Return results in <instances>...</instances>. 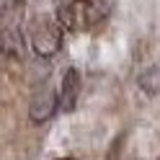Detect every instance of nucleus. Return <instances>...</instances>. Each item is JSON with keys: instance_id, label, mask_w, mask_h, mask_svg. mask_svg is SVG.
<instances>
[{"instance_id": "f257e3e1", "label": "nucleus", "mask_w": 160, "mask_h": 160, "mask_svg": "<svg viewBox=\"0 0 160 160\" xmlns=\"http://www.w3.org/2000/svg\"><path fill=\"white\" fill-rule=\"evenodd\" d=\"M62 23L52 21L47 16H36L28 23V39H31V49L39 57H52L59 44H62Z\"/></svg>"}, {"instance_id": "f03ea898", "label": "nucleus", "mask_w": 160, "mask_h": 160, "mask_svg": "<svg viewBox=\"0 0 160 160\" xmlns=\"http://www.w3.org/2000/svg\"><path fill=\"white\" fill-rule=\"evenodd\" d=\"M59 108V93L49 91V88H42V91H36L34 98H31V106H28V116H31V122L42 124L47 122L49 116Z\"/></svg>"}, {"instance_id": "7ed1b4c3", "label": "nucleus", "mask_w": 160, "mask_h": 160, "mask_svg": "<svg viewBox=\"0 0 160 160\" xmlns=\"http://www.w3.org/2000/svg\"><path fill=\"white\" fill-rule=\"evenodd\" d=\"M80 72L75 67H70L67 72L62 75V83H59V108L67 114V111H75L78 106V98H80Z\"/></svg>"}, {"instance_id": "20e7f679", "label": "nucleus", "mask_w": 160, "mask_h": 160, "mask_svg": "<svg viewBox=\"0 0 160 160\" xmlns=\"http://www.w3.org/2000/svg\"><path fill=\"white\" fill-rule=\"evenodd\" d=\"M137 83H139V88H142L145 93L158 96L160 93V62H155V65H150L147 70H142L139 78H137Z\"/></svg>"}, {"instance_id": "39448f33", "label": "nucleus", "mask_w": 160, "mask_h": 160, "mask_svg": "<svg viewBox=\"0 0 160 160\" xmlns=\"http://www.w3.org/2000/svg\"><path fill=\"white\" fill-rule=\"evenodd\" d=\"M62 160H72V158H62Z\"/></svg>"}, {"instance_id": "423d86ee", "label": "nucleus", "mask_w": 160, "mask_h": 160, "mask_svg": "<svg viewBox=\"0 0 160 160\" xmlns=\"http://www.w3.org/2000/svg\"><path fill=\"white\" fill-rule=\"evenodd\" d=\"M21 3H26V0H21Z\"/></svg>"}]
</instances>
